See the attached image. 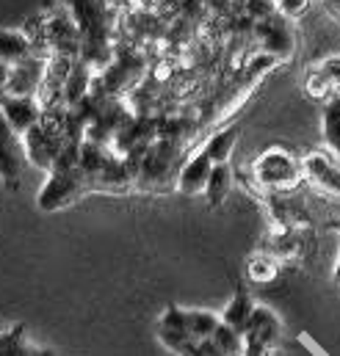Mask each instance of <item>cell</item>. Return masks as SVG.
<instances>
[{
  "mask_svg": "<svg viewBox=\"0 0 340 356\" xmlns=\"http://www.w3.org/2000/svg\"><path fill=\"white\" fill-rule=\"evenodd\" d=\"M75 19L81 33V61L94 72L105 70L114 61L111 53V17L108 0H59Z\"/></svg>",
  "mask_w": 340,
  "mask_h": 356,
  "instance_id": "6da1fadb",
  "label": "cell"
},
{
  "mask_svg": "<svg viewBox=\"0 0 340 356\" xmlns=\"http://www.w3.org/2000/svg\"><path fill=\"white\" fill-rule=\"evenodd\" d=\"M86 191H94V185L81 172V166L53 169V172H47V182L42 185V191L36 196V207L45 210V213H56V210L70 207L72 202H78Z\"/></svg>",
  "mask_w": 340,
  "mask_h": 356,
  "instance_id": "7a4b0ae2",
  "label": "cell"
},
{
  "mask_svg": "<svg viewBox=\"0 0 340 356\" xmlns=\"http://www.w3.org/2000/svg\"><path fill=\"white\" fill-rule=\"evenodd\" d=\"M252 172L257 182L268 191H293L304 177L302 163L282 147H268L255 161Z\"/></svg>",
  "mask_w": 340,
  "mask_h": 356,
  "instance_id": "3957f363",
  "label": "cell"
},
{
  "mask_svg": "<svg viewBox=\"0 0 340 356\" xmlns=\"http://www.w3.org/2000/svg\"><path fill=\"white\" fill-rule=\"evenodd\" d=\"M282 340V323L268 307H257L247 332H244V356H271Z\"/></svg>",
  "mask_w": 340,
  "mask_h": 356,
  "instance_id": "277c9868",
  "label": "cell"
},
{
  "mask_svg": "<svg viewBox=\"0 0 340 356\" xmlns=\"http://www.w3.org/2000/svg\"><path fill=\"white\" fill-rule=\"evenodd\" d=\"M45 47L50 50V56H64L72 61L81 58V33L64 6L45 22Z\"/></svg>",
  "mask_w": 340,
  "mask_h": 356,
  "instance_id": "5b68a950",
  "label": "cell"
},
{
  "mask_svg": "<svg viewBox=\"0 0 340 356\" xmlns=\"http://www.w3.org/2000/svg\"><path fill=\"white\" fill-rule=\"evenodd\" d=\"M22 163H25L22 138L0 116V182L8 191H17L20 188V182H22Z\"/></svg>",
  "mask_w": 340,
  "mask_h": 356,
  "instance_id": "8992f818",
  "label": "cell"
},
{
  "mask_svg": "<svg viewBox=\"0 0 340 356\" xmlns=\"http://www.w3.org/2000/svg\"><path fill=\"white\" fill-rule=\"evenodd\" d=\"M0 116L8 122V127L22 138L31 127H36L45 116V108L39 102V97H11L6 94L0 99Z\"/></svg>",
  "mask_w": 340,
  "mask_h": 356,
  "instance_id": "52a82bcc",
  "label": "cell"
},
{
  "mask_svg": "<svg viewBox=\"0 0 340 356\" xmlns=\"http://www.w3.org/2000/svg\"><path fill=\"white\" fill-rule=\"evenodd\" d=\"M45 56H31L20 64L11 67V81H8V94L11 97H36L42 89V78H45Z\"/></svg>",
  "mask_w": 340,
  "mask_h": 356,
  "instance_id": "ba28073f",
  "label": "cell"
},
{
  "mask_svg": "<svg viewBox=\"0 0 340 356\" xmlns=\"http://www.w3.org/2000/svg\"><path fill=\"white\" fill-rule=\"evenodd\" d=\"M257 36H260V44H263L265 56H271V58L293 56V33L285 25V19H279V17L260 19L257 22Z\"/></svg>",
  "mask_w": 340,
  "mask_h": 356,
  "instance_id": "9c48e42d",
  "label": "cell"
},
{
  "mask_svg": "<svg viewBox=\"0 0 340 356\" xmlns=\"http://www.w3.org/2000/svg\"><path fill=\"white\" fill-rule=\"evenodd\" d=\"M213 161L208 158L205 149L194 152L177 172V191L185 193V196H196V193H205V185L210 179V172H213Z\"/></svg>",
  "mask_w": 340,
  "mask_h": 356,
  "instance_id": "30bf717a",
  "label": "cell"
},
{
  "mask_svg": "<svg viewBox=\"0 0 340 356\" xmlns=\"http://www.w3.org/2000/svg\"><path fill=\"white\" fill-rule=\"evenodd\" d=\"M304 177L310 179L316 188H321L324 193H332L340 199V166L324 152H310L302 161Z\"/></svg>",
  "mask_w": 340,
  "mask_h": 356,
  "instance_id": "8fae6325",
  "label": "cell"
},
{
  "mask_svg": "<svg viewBox=\"0 0 340 356\" xmlns=\"http://www.w3.org/2000/svg\"><path fill=\"white\" fill-rule=\"evenodd\" d=\"M36 56V47L31 42V36L25 31H17V28H0V61H6L8 67L25 61Z\"/></svg>",
  "mask_w": 340,
  "mask_h": 356,
  "instance_id": "7c38bea8",
  "label": "cell"
},
{
  "mask_svg": "<svg viewBox=\"0 0 340 356\" xmlns=\"http://www.w3.org/2000/svg\"><path fill=\"white\" fill-rule=\"evenodd\" d=\"M158 340L169 348L174 356H219L210 340H194L185 332H169V329H158Z\"/></svg>",
  "mask_w": 340,
  "mask_h": 356,
  "instance_id": "4fadbf2b",
  "label": "cell"
},
{
  "mask_svg": "<svg viewBox=\"0 0 340 356\" xmlns=\"http://www.w3.org/2000/svg\"><path fill=\"white\" fill-rule=\"evenodd\" d=\"M255 309L257 304L255 298L249 296V290L247 287H238L235 296L230 298V304L222 312V323H227V326H233V329H238L244 334L247 326H249V321H252V315H255Z\"/></svg>",
  "mask_w": 340,
  "mask_h": 356,
  "instance_id": "5bb4252c",
  "label": "cell"
},
{
  "mask_svg": "<svg viewBox=\"0 0 340 356\" xmlns=\"http://www.w3.org/2000/svg\"><path fill=\"white\" fill-rule=\"evenodd\" d=\"M94 86V70L86 64V61H75L72 70H70V78H67V86H64V105L67 108H75L78 102H84L86 97L91 94Z\"/></svg>",
  "mask_w": 340,
  "mask_h": 356,
  "instance_id": "9a60e30c",
  "label": "cell"
},
{
  "mask_svg": "<svg viewBox=\"0 0 340 356\" xmlns=\"http://www.w3.org/2000/svg\"><path fill=\"white\" fill-rule=\"evenodd\" d=\"M222 326V315L210 309H183V329L194 340H210Z\"/></svg>",
  "mask_w": 340,
  "mask_h": 356,
  "instance_id": "2e32d148",
  "label": "cell"
},
{
  "mask_svg": "<svg viewBox=\"0 0 340 356\" xmlns=\"http://www.w3.org/2000/svg\"><path fill=\"white\" fill-rule=\"evenodd\" d=\"M321 136L327 149L340 161V91L330 94L324 102V113H321Z\"/></svg>",
  "mask_w": 340,
  "mask_h": 356,
  "instance_id": "e0dca14e",
  "label": "cell"
},
{
  "mask_svg": "<svg viewBox=\"0 0 340 356\" xmlns=\"http://www.w3.org/2000/svg\"><path fill=\"white\" fill-rule=\"evenodd\" d=\"M238 136H241L238 124H230V127H224V130L213 133V136L205 141V147H202V149L208 152V158H210L213 163H230L233 149H235V144H238Z\"/></svg>",
  "mask_w": 340,
  "mask_h": 356,
  "instance_id": "ac0fdd59",
  "label": "cell"
},
{
  "mask_svg": "<svg viewBox=\"0 0 340 356\" xmlns=\"http://www.w3.org/2000/svg\"><path fill=\"white\" fill-rule=\"evenodd\" d=\"M230 191H233V169H230V163H216L213 172H210L208 185H205V199H208V204H210V207H222V204L227 202Z\"/></svg>",
  "mask_w": 340,
  "mask_h": 356,
  "instance_id": "d6986e66",
  "label": "cell"
},
{
  "mask_svg": "<svg viewBox=\"0 0 340 356\" xmlns=\"http://www.w3.org/2000/svg\"><path fill=\"white\" fill-rule=\"evenodd\" d=\"M213 348L219 351V356H244V334L227 323H222L216 329V334L210 337Z\"/></svg>",
  "mask_w": 340,
  "mask_h": 356,
  "instance_id": "ffe728a7",
  "label": "cell"
},
{
  "mask_svg": "<svg viewBox=\"0 0 340 356\" xmlns=\"http://www.w3.org/2000/svg\"><path fill=\"white\" fill-rule=\"evenodd\" d=\"M28 351L22 348V329L0 334V356H25Z\"/></svg>",
  "mask_w": 340,
  "mask_h": 356,
  "instance_id": "44dd1931",
  "label": "cell"
},
{
  "mask_svg": "<svg viewBox=\"0 0 340 356\" xmlns=\"http://www.w3.org/2000/svg\"><path fill=\"white\" fill-rule=\"evenodd\" d=\"M249 276H252L255 282H271V279L277 276L274 260H271V257H255V260L249 263Z\"/></svg>",
  "mask_w": 340,
  "mask_h": 356,
  "instance_id": "7402d4cb",
  "label": "cell"
},
{
  "mask_svg": "<svg viewBox=\"0 0 340 356\" xmlns=\"http://www.w3.org/2000/svg\"><path fill=\"white\" fill-rule=\"evenodd\" d=\"M274 6L285 14V17H302L310 8V0H274Z\"/></svg>",
  "mask_w": 340,
  "mask_h": 356,
  "instance_id": "603a6c76",
  "label": "cell"
},
{
  "mask_svg": "<svg viewBox=\"0 0 340 356\" xmlns=\"http://www.w3.org/2000/svg\"><path fill=\"white\" fill-rule=\"evenodd\" d=\"M8 81H11V67L6 61H0V99L8 94Z\"/></svg>",
  "mask_w": 340,
  "mask_h": 356,
  "instance_id": "cb8c5ba5",
  "label": "cell"
},
{
  "mask_svg": "<svg viewBox=\"0 0 340 356\" xmlns=\"http://www.w3.org/2000/svg\"><path fill=\"white\" fill-rule=\"evenodd\" d=\"M338 229H340V227H338ZM335 282L340 284V260H338V266H335Z\"/></svg>",
  "mask_w": 340,
  "mask_h": 356,
  "instance_id": "d4e9b609",
  "label": "cell"
}]
</instances>
